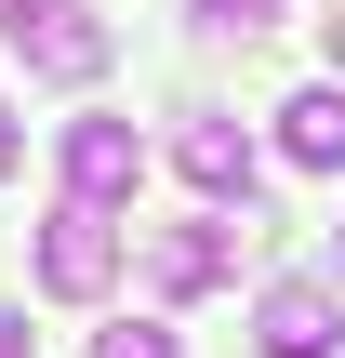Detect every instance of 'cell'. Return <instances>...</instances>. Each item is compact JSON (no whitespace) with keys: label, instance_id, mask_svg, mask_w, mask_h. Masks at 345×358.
<instances>
[{"label":"cell","instance_id":"9","mask_svg":"<svg viewBox=\"0 0 345 358\" xmlns=\"http://www.w3.org/2000/svg\"><path fill=\"white\" fill-rule=\"evenodd\" d=\"M266 13H279V0H199V27H239V40H253Z\"/></svg>","mask_w":345,"mask_h":358},{"label":"cell","instance_id":"12","mask_svg":"<svg viewBox=\"0 0 345 358\" xmlns=\"http://www.w3.org/2000/svg\"><path fill=\"white\" fill-rule=\"evenodd\" d=\"M319 40H332V80H345V0H332V13H319Z\"/></svg>","mask_w":345,"mask_h":358},{"label":"cell","instance_id":"5","mask_svg":"<svg viewBox=\"0 0 345 358\" xmlns=\"http://www.w3.org/2000/svg\"><path fill=\"white\" fill-rule=\"evenodd\" d=\"M173 173H186L213 213H253V173H266V159H253V133H239L226 106H186V133H173Z\"/></svg>","mask_w":345,"mask_h":358},{"label":"cell","instance_id":"6","mask_svg":"<svg viewBox=\"0 0 345 358\" xmlns=\"http://www.w3.org/2000/svg\"><path fill=\"white\" fill-rule=\"evenodd\" d=\"M332 345H345L332 279H279V292L253 306V358H332Z\"/></svg>","mask_w":345,"mask_h":358},{"label":"cell","instance_id":"10","mask_svg":"<svg viewBox=\"0 0 345 358\" xmlns=\"http://www.w3.org/2000/svg\"><path fill=\"white\" fill-rule=\"evenodd\" d=\"M13 159H27V120H13V106H0V173H13Z\"/></svg>","mask_w":345,"mask_h":358},{"label":"cell","instance_id":"3","mask_svg":"<svg viewBox=\"0 0 345 358\" xmlns=\"http://www.w3.org/2000/svg\"><path fill=\"white\" fill-rule=\"evenodd\" d=\"M53 159H66V199H80V213H120V199L146 186V133H133V120H106V106H93V120H66V133H53Z\"/></svg>","mask_w":345,"mask_h":358},{"label":"cell","instance_id":"7","mask_svg":"<svg viewBox=\"0 0 345 358\" xmlns=\"http://www.w3.org/2000/svg\"><path fill=\"white\" fill-rule=\"evenodd\" d=\"M279 159L293 173H345V80H306L279 106Z\"/></svg>","mask_w":345,"mask_h":358},{"label":"cell","instance_id":"2","mask_svg":"<svg viewBox=\"0 0 345 358\" xmlns=\"http://www.w3.org/2000/svg\"><path fill=\"white\" fill-rule=\"evenodd\" d=\"M239 239H253V226H226V213H199V226H133V266H146L160 306H199V292L239 266Z\"/></svg>","mask_w":345,"mask_h":358},{"label":"cell","instance_id":"8","mask_svg":"<svg viewBox=\"0 0 345 358\" xmlns=\"http://www.w3.org/2000/svg\"><path fill=\"white\" fill-rule=\"evenodd\" d=\"M93 358H186V345H173L160 319H120V332H93Z\"/></svg>","mask_w":345,"mask_h":358},{"label":"cell","instance_id":"1","mask_svg":"<svg viewBox=\"0 0 345 358\" xmlns=\"http://www.w3.org/2000/svg\"><path fill=\"white\" fill-rule=\"evenodd\" d=\"M27 266H40V292H53V306H106V292H120V266H133V226H120V213H80V199H53Z\"/></svg>","mask_w":345,"mask_h":358},{"label":"cell","instance_id":"13","mask_svg":"<svg viewBox=\"0 0 345 358\" xmlns=\"http://www.w3.org/2000/svg\"><path fill=\"white\" fill-rule=\"evenodd\" d=\"M13 13H27V0H0V27H13Z\"/></svg>","mask_w":345,"mask_h":358},{"label":"cell","instance_id":"11","mask_svg":"<svg viewBox=\"0 0 345 358\" xmlns=\"http://www.w3.org/2000/svg\"><path fill=\"white\" fill-rule=\"evenodd\" d=\"M0 358H40V345H27V319H13V306H0Z\"/></svg>","mask_w":345,"mask_h":358},{"label":"cell","instance_id":"4","mask_svg":"<svg viewBox=\"0 0 345 358\" xmlns=\"http://www.w3.org/2000/svg\"><path fill=\"white\" fill-rule=\"evenodd\" d=\"M0 40H13V53H27L40 80H66V93H80V80H106V53H120L93 0H27V13H13Z\"/></svg>","mask_w":345,"mask_h":358}]
</instances>
